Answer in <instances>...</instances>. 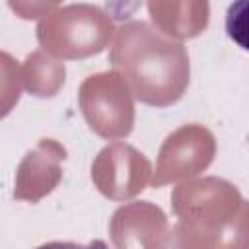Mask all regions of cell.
I'll list each match as a JSON object with an SVG mask.
<instances>
[{"mask_svg":"<svg viewBox=\"0 0 249 249\" xmlns=\"http://www.w3.org/2000/svg\"><path fill=\"white\" fill-rule=\"evenodd\" d=\"M35 249H109V247L103 239H93L86 245L74 243V241H49V243H43Z\"/></svg>","mask_w":249,"mask_h":249,"instance_id":"1","label":"cell"}]
</instances>
